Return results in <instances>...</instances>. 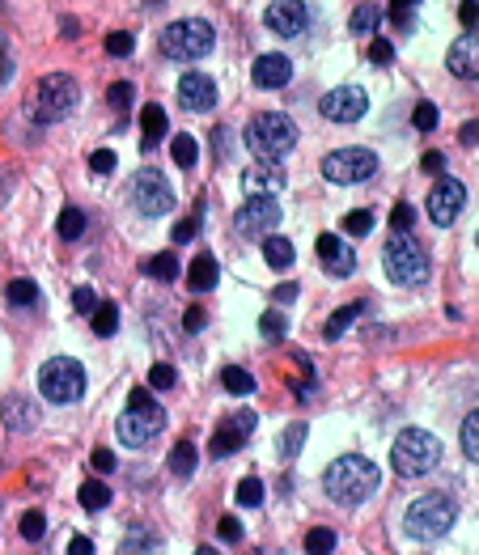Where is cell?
Segmentation results:
<instances>
[{"instance_id": "6da1fadb", "label": "cell", "mask_w": 479, "mask_h": 555, "mask_svg": "<svg viewBox=\"0 0 479 555\" xmlns=\"http://www.w3.org/2000/svg\"><path fill=\"white\" fill-rule=\"evenodd\" d=\"M323 488H327V496L335 500V505H361V500H369L378 488V467L361 454H344L327 467Z\"/></svg>"}, {"instance_id": "7a4b0ae2", "label": "cell", "mask_w": 479, "mask_h": 555, "mask_svg": "<svg viewBox=\"0 0 479 555\" xmlns=\"http://www.w3.org/2000/svg\"><path fill=\"white\" fill-rule=\"evenodd\" d=\"M246 145H251V153L259 161L276 166V161H285L297 149V123L280 111H263L246 123Z\"/></svg>"}, {"instance_id": "3957f363", "label": "cell", "mask_w": 479, "mask_h": 555, "mask_svg": "<svg viewBox=\"0 0 479 555\" xmlns=\"http://www.w3.org/2000/svg\"><path fill=\"white\" fill-rule=\"evenodd\" d=\"M166 428V411L157 407V399H153V390L149 386H136L132 395H128V411L119 416V424H115V433H119V441L123 445H149L157 433Z\"/></svg>"}, {"instance_id": "277c9868", "label": "cell", "mask_w": 479, "mask_h": 555, "mask_svg": "<svg viewBox=\"0 0 479 555\" xmlns=\"http://www.w3.org/2000/svg\"><path fill=\"white\" fill-rule=\"evenodd\" d=\"M454 517H458L454 500L441 496V492H429V496H420V500L407 505L403 530H407V539H416V543H433V539H441V534L454 526Z\"/></svg>"}, {"instance_id": "5b68a950", "label": "cell", "mask_w": 479, "mask_h": 555, "mask_svg": "<svg viewBox=\"0 0 479 555\" xmlns=\"http://www.w3.org/2000/svg\"><path fill=\"white\" fill-rule=\"evenodd\" d=\"M390 462H395V471L403 479H420L441 462V441L433 433H424V428H403L395 437V450H390Z\"/></svg>"}, {"instance_id": "8992f818", "label": "cell", "mask_w": 479, "mask_h": 555, "mask_svg": "<svg viewBox=\"0 0 479 555\" xmlns=\"http://www.w3.org/2000/svg\"><path fill=\"white\" fill-rule=\"evenodd\" d=\"M212 43H217V34H212L208 22H200V17H183V22H170L166 34H162V56L166 60H204Z\"/></svg>"}, {"instance_id": "52a82bcc", "label": "cell", "mask_w": 479, "mask_h": 555, "mask_svg": "<svg viewBox=\"0 0 479 555\" xmlns=\"http://www.w3.org/2000/svg\"><path fill=\"white\" fill-rule=\"evenodd\" d=\"M382 263H386V276L395 284H420L429 276V255H424V246L407 234V229H399V234L386 242Z\"/></svg>"}, {"instance_id": "ba28073f", "label": "cell", "mask_w": 479, "mask_h": 555, "mask_svg": "<svg viewBox=\"0 0 479 555\" xmlns=\"http://www.w3.org/2000/svg\"><path fill=\"white\" fill-rule=\"evenodd\" d=\"M39 390L51 403H77L85 395V369L73 356H51L39 369Z\"/></svg>"}, {"instance_id": "9c48e42d", "label": "cell", "mask_w": 479, "mask_h": 555, "mask_svg": "<svg viewBox=\"0 0 479 555\" xmlns=\"http://www.w3.org/2000/svg\"><path fill=\"white\" fill-rule=\"evenodd\" d=\"M81 102V89L73 77L51 73L39 81V94H34V119L39 123H60L64 115H73V106Z\"/></svg>"}, {"instance_id": "30bf717a", "label": "cell", "mask_w": 479, "mask_h": 555, "mask_svg": "<svg viewBox=\"0 0 479 555\" xmlns=\"http://www.w3.org/2000/svg\"><path fill=\"white\" fill-rule=\"evenodd\" d=\"M378 174V157L369 149H335L323 157V178L327 183H340V187H352V183H365V178Z\"/></svg>"}, {"instance_id": "8fae6325", "label": "cell", "mask_w": 479, "mask_h": 555, "mask_svg": "<svg viewBox=\"0 0 479 555\" xmlns=\"http://www.w3.org/2000/svg\"><path fill=\"white\" fill-rule=\"evenodd\" d=\"M132 204L145 212V217H162V212L174 208V191L157 170H140L132 178Z\"/></svg>"}, {"instance_id": "7c38bea8", "label": "cell", "mask_w": 479, "mask_h": 555, "mask_svg": "<svg viewBox=\"0 0 479 555\" xmlns=\"http://www.w3.org/2000/svg\"><path fill=\"white\" fill-rule=\"evenodd\" d=\"M276 225H280V204L272 195H251L234 217V229L242 238H263V234H272Z\"/></svg>"}, {"instance_id": "4fadbf2b", "label": "cell", "mask_w": 479, "mask_h": 555, "mask_svg": "<svg viewBox=\"0 0 479 555\" xmlns=\"http://www.w3.org/2000/svg\"><path fill=\"white\" fill-rule=\"evenodd\" d=\"M318 111H323V119H331V123H357L369 111V94L361 85H340V89H331V94H323Z\"/></svg>"}, {"instance_id": "5bb4252c", "label": "cell", "mask_w": 479, "mask_h": 555, "mask_svg": "<svg viewBox=\"0 0 479 555\" xmlns=\"http://www.w3.org/2000/svg\"><path fill=\"white\" fill-rule=\"evenodd\" d=\"M463 208H467V187L458 183V178H437V187L429 195V217H433V225H454Z\"/></svg>"}, {"instance_id": "9a60e30c", "label": "cell", "mask_w": 479, "mask_h": 555, "mask_svg": "<svg viewBox=\"0 0 479 555\" xmlns=\"http://www.w3.org/2000/svg\"><path fill=\"white\" fill-rule=\"evenodd\" d=\"M263 22H268V30L280 34V39H297L310 22V9H306V0H272Z\"/></svg>"}, {"instance_id": "2e32d148", "label": "cell", "mask_w": 479, "mask_h": 555, "mask_svg": "<svg viewBox=\"0 0 479 555\" xmlns=\"http://www.w3.org/2000/svg\"><path fill=\"white\" fill-rule=\"evenodd\" d=\"M255 424H259V416H255V411H238V416H234V424L217 428V437H212L208 454H212V458H229V454H238L242 445H246V437L255 433Z\"/></svg>"}, {"instance_id": "e0dca14e", "label": "cell", "mask_w": 479, "mask_h": 555, "mask_svg": "<svg viewBox=\"0 0 479 555\" xmlns=\"http://www.w3.org/2000/svg\"><path fill=\"white\" fill-rule=\"evenodd\" d=\"M179 102L187 106V111L204 115V111H212V106H217V85H212L208 73H183V81H179Z\"/></svg>"}, {"instance_id": "ac0fdd59", "label": "cell", "mask_w": 479, "mask_h": 555, "mask_svg": "<svg viewBox=\"0 0 479 555\" xmlns=\"http://www.w3.org/2000/svg\"><path fill=\"white\" fill-rule=\"evenodd\" d=\"M318 259L331 276H352L357 272V255H352V246L335 234H318Z\"/></svg>"}, {"instance_id": "d6986e66", "label": "cell", "mask_w": 479, "mask_h": 555, "mask_svg": "<svg viewBox=\"0 0 479 555\" xmlns=\"http://www.w3.org/2000/svg\"><path fill=\"white\" fill-rule=\"evenodd\" d=\"M251 73H255L259 89H285L293 77V64H289V56H259Z\"/></svg>"}, {"instance_id": "ffe728a7", "label": "cell", "mask_w": 479, "mask_h": 555, "mask_svg": "<svg viewBox=\"0 0 479 555\" xmlns=\"http://www.w3.org/2000/svg\"><path fill=\"white\" fill-rule=\"evenodd\" d=\"M280 187H285V174H280L276 166H255L242 174V191L246 195H276Z\"/></svg>"}, {"instance_id": "44dd1931", "label": "cell", "mask_w": 479, "mask_h": 555, "mask_svg": "<svg viewBox=\"0 0 479 555\" xmlns=\"http://www.w3.org/2000/svg\"><path fill=\"white\" fill-rule=\"evenodd\" d=\"M446 68L454 77H463V81H475V34H467V39H458L450 47V56H446Z\"/></svg>"}, {"instance_id": "7402d4cb", "label": "cell", "mask_w": 479, "mask_h": 555, "mask_svg": "<svg viewBox=\"0 0 479 555\" xmlns=\"http://www.w3.org/2000/svg\"><path fill=\"white\" fill-rule=\"evenodd\" d=\"M0 420H5L13 433H30V428H34V407L22 395H9L5 403H0Z\"/></svg>"}, {"instance_id": "603a6c76", "label": "cell", "mask_w": 479, "mask_h": 555, "mask_svg": "<svg viewBox=\"0 0 479 555\" xmlns=\"http://www.w3.org/2000/svg\"><path fill=\"white\" fill-rule=\"evenodd\" d=\"M217 276H221V267H217V259L212 255H195V263H191V276H187V284L195 293H208V289H217Z\"/></svg>"}, {"instance_id": "cb8c5ba5", "label": "cell", "mask_w": 479, "mask_h": 555, "mask_svg": "<svg viewBox=\"0 0 479 555\" xmlns=\"http://www.w3.org/2000/svg\"><path fill=\"white\" fill-rule=\"evenodd\" d=\"M140 132H145V149L162 145L166 140V111L162 106H145V111H140Z\"/></svg>"}, {"instance_id": "d4e9b609", "label": "cell", "mask_w": 479, "mask_h": 555, "mask_svg": "<svg viewBox=\"0 0 479 555\" xmlns=\"http://www.w3.org/2000/svg\"><path fill=\"white\" fill-rule=\"evenodd\" d=\"M293 242L289 238H280V234H263V259H268L272 267H280V272H285V267H293Z\"/></svg>"}, {"instance_id": "484cf974", "label": "cell", "mask_w": 479, "mask_h": 555, "mask_svg": "<svg viewBox=\"0 0 479 555\" xmlns=\"http://www.w3.org/2000/svg\"><path fill=\"white\" fill-rule=\"evenodd\" d=\"M361 314H365V301H352V306H344L340 314H331V318H327L323 335H327V339H340V335H344V331H348V327H352V322H357Z\"/></svg>"}, {"instance_id": "4316f807", "label": "cell", "mask_w": 479, "mask_h": 555, "mask_svg": "<svg viewBox=\"0 0 479 555\" xmlns=\"http://www.w3.org/2000/svg\"><path fill=\"white\" fill-rule=\"evenodd\" d=\"M77 500H81V509H90V513H98V509H106V505H111V488H106L102 479H90V483H81V492H77Z\"/></svg>"}, {"instance_id": "83f0119b", "label": "cell", "mask_w": 479, "mask_h": 555, "mask_svg": "<svg viewBox=\"0 0 479 555\" xmlns=\"http://www.w3.org/2000/svg\"><path fill=\"white\" fill-rule=\"evenodd\" d=\"M170 157H174V166H183V170H191L195 166V157H200V145H195V136H174L170 140Z\"/></svg>"}, {"instance_id": "f1b7e54d", "label": "cell", "mask_w": 479, "mask_h": 555, "mask_svg": "<svg viewBox=\"0 0 479 555\" xmlns=\"http://www.w3.org/2000/svg\"><path fill=\"white\" fill-rule=\"evenodd\" d=\"M56 229H60L64 242H77V238L85 234V212H81V208H64L60 221H56Z\"/></svg>"}, {"instance_id": "f546056e", "label": "cell", "mask_w": 479, "mask_h": 555, "mask_svg": "<svg viewBox=\"0 0 479 555\" xmlns=\"http://www.w3.org/2000/svg\"><path fill=\"white\" fill-rule=\"evenodd\" d=\"M145 272H149L153 280H162V284H170L174 276H179V259H174L170 250H162V255H153V259L145 263Z\"/></svg>"}, {"instance_id": "4dcf8cb0", "label": "cell", "mask_w": 479, "mask_h": 555, "mask_svg": "<svg viewBox=\"0 0 479 555\" xmlns=\"http://www.w3.org/2000/svg\"><path fill=\"white\" fill-rule=\"evenodd\" d=\"M221 386L229 390V395H255V378L246 369H234V365L221 373Z\"/></svg>"}, {"instance_id": "1f68e13d", "label": "cell", "mask_w": 479, "mask_h": 555, "mask_svg": "<svg viewBox=\"0 0 479 555\" xmlns=\"http://www.w3.org/2000/svg\"><path fill=\"white\" fill-rule=\"evenodd\" d=\"M170 471L179 475V479H187V475L195 471V445H191V441H179V445H174V454H170Z\"/></svg>"}, {"instance_id": "d6a6232c", "label": "cell", "mask_w": 479, "mask_h": 555, "mask_svg": "<svg viewBox=\"0 0 479 555\" xmlns=\"http://www.w3.org/2000/svg\"><path fill=\"white\" fill-rule=\"evenodd\" d=\"M378 22H382V9L378 5H361L357 13H352V34H369V39H374Z\"/></svg>"}, {"instance_id": "836d02e7", "label": "cell", "mask_w": 479, "mask_h": 555, "mask_svg": "<svg viewBox=\"0 0 479 555\" xmlns=\"http://www.w3.org/2000/svg\"><path fill=\"white\" fill-rule=\"evenodd\" d=\"M259 331H263V339H272V344H280V339L289 335V318L280 314V310H268L259 318Z\"/></svg>"}, {"instance_id": "e575fe53", "label": "cell", "mask_w": 479, "mask_h": 555, "mask_svg": "<svg viewBox=\"0 0 479 555\" xmlns=\"http://www.w3.org/2000/svg\"><path fill=\"white\" fill-rule=\"evenodd\" d=\"M5 297H9V306H34L39 301V289H34V280H13L9 289H5Z\"/></svg>"}, {"instance_id": "d590c367", "label": "cell", "mask_w": 479, "mask_h": 555, "mask_svg": "<svg viewBox=\"0 0 479 555\" xmlns=\"http://www.w3.org/2000/svg\"><path fill=\"white\" fill-rule=\"evenodd\" d=\"M94 331L98 335H115L119 331V306H111V301L94 306Z\"/></svg>"}, {"instance_id": "8d00e7d4", "label": "cell", "mask_w": 479, "mask_h": 555, "mask_svg": "<svg viewBox=\"0 0 479 555\" xmlns=\"http://www.w3.org/2000/svg\"><path fill=\"white\" fill-rule=\"evenodd\" d=\"M238 505H242V509H255V505H263V479L246 475V479L238 483Z\"/></svg>"}, {"instance_id": "74e56055", "label": "cell", "mask_w": 479, "mask_h": 555, "mask_svg": "<svg viewBox=\"0 0 479 555\" xmlns=\"http://www.w3.org/2000/svg\"><path fill=\"white\" fill-rule=\"evenodd\" d=\"M369 229H374V212H369V208L348 212V217H344V234H348V238H365Z\"/></svg>"}, {"instance_id": "f35d334b", "label": "cell", "mask_w": 479, "mask_h": 555, "mask_svg": "<svg viewBox=\"0 0 479 555\" xmlns=\"http://www.w3.org/2000/svg\"><path fill=\"white\" fill-rule=\"evenodd\" d=\"M306 551H310V555H327V551H335V530L314 526V530L306 534Z\"/></svg>"}, {"instance_id": "ab89813d", "label": "cell", "mask_w": 479, "mask_h": 555, "mask_svg": "<svg viewBox=\"0 0 479 555\" xmlns=\"http://www.w3.org/2000/svg\"><path fill=\"white\" fill-rule=\"evenodd\" d=\"M463 454L471 462H479V411H471V416L463 420Z\"/></svg>"}, {"instance_id": "60d3db41", "label": "cell", "mask_w": 479, "mask_h": 555, "mask_svg": "<svg viewBox=\"0 0 479 555\" xmlns=\"http://www.w3.org/2000/svg\"><path fill=\"white\" fill-rule=\"evenodd\" d=\"M301 445H306V424H289V428H285V437H280V454L293 458V454L301 450Z\"/></svg>"}, {"instance_id": "b9f144b4", "label": "cell", "mask_w": 479, "mask_h": 555, "mask_svg": "<svg viewBox=\"0 0 479 555\" xmlns=\"http://www.w3.org/2000/svg\"><path fill=\"white\" fill-rule=\"evenodd\" d=\"M416 5H420V0H395V5H390V22H395L399 30H412Z\"/></svg>"}, {"instance_id": "7bdbcfd3", "label": "cell", "mask_w": 479, "mask_h": 555, "mask_svg": "<svg viewBox=\"0 0 479 555\" xmlns=\"http://www.w3.org/2000/svg\"><path fill=\"white\" fill-rule=\"evenodd\" d=\"M132 47H136V39L128 30H115V34H106V51H111L115 60H123V56H132Z\"/></svg>"}, {"instance_id": "ee69618b", "label": "cell", "mask_w": 479, "mask_h": 555, "mask_svg": "<svg viewBox=\"0 0 479 555\" xmlns=\"http://www.w3.org/2000/svg\"><path fill=\"white\" fill-rule=\"evenodd\" d=\"M106 102H111L115 111H128V106H132V85L128 81H115L111 89H106Z\"/></svg>"}, {"instance_id": "f6af8a7d", "label": "cell", "mask_w": 479, "mask_h": 555, "mask_svg": "<svg viewBox=\"0 0 479 555\" xmlns=\"http://www.w3.org/2000/svg\"><path fill=\"white\" fill-rule=\"evenodd\" d=\"M43 530H47L43 513H26V517H22V539H26V543H39V539H43Z\"/></svg>"}, {"instance_id": "bcb514c9", "label": "cell", "mask_w": 479, "mask_h": 555, "mask_svg": "<svg viewBox=\"0 0 479 555\" xmlns=\"http://www.w3.org/2000/svg\"><path fill=\"white\" fill-rule=\"evenodd\" d=\"M412 123H416L420 132H433V128H437V106H433V102H420L416 115H412Z\"/></svg>"}, {"instance_id": "7dc6e473", "label": "cell", "mask_w": 479, "mask_h": 555, "mask_svg": "<svg viewBox=\"0 0 479 555\" xmlns=\"http://www.w3.org/2000/svg\"><path fill=\"white\" fill-rule=\"evenodd\" d=\"M115 166H119V157L111 149H94V157H90V170L94 174H111Z\"/></svg>"}, {"instance_id": "c3c4849f", "label": "cell", "mask_w": 479, "mask_h": 555, "mask_svg": "<svg viewBox=\"0 0 479 555\" xmlns=\"http://www.w3.org/2000/svg\"><path fill=\"white\" fill-rule=\"evenodd\" d=\"M174 386V369L170 365H153L149 369V390H170Z\"/></svg>"}, {"instance_id": "681fc988", "label": "cell", "mask_w": 479, "mask_h": 555, "mask_svg": "<svg viewBox=\"0 0 479 555\" xmlns=\"http://www.w3.org/2000/svg\"><path fill=\"white\" fill-rule=\"evenodd\" d=\"M157 547V539L149 530H136V534H128V539H123V551H153Z\"/></svg>"}, {"instance_id": "f907efd6", "label": "cell", "mask_w": 479, "mask_h": 555, "mask_svg": "<svg viewBox=\"0 0 479 555\" xmlns=\"http://www.w3.org/2000/svg\"><path fill=\"white\" fill-rule=\"evenodd\" d=\"M412 221H416L412 204H395V212H390V225H395V234H399V229H412Z\"/></svg>"}, {"instance_id": "816d5d0a", "label": "cell", "mask_w": 479, "mask_h": 555, "mask_svg": "<svg viewBox=\"0 0 479 555\" xmlns=\"http://www.w3.org/2000/svg\"><path fill=\"white\" fill-rule=\"evenodd\" d=\"M369 60H374V64H390V60H395V47H390L386 39H374V43H369Z\"/></svg>"}, {"instance_id": "f5cc1de1", "label": "cell", "mask_w": 479, "mask_h": 555, "mask_svg": "<svg viewBox=\"0 0 479 555\" xmlns=\"http://www.w3.org/2000/svg\"><path fill=\"white\" fill-rule=\"evenodd\" d=\"M217 534L225 543H238L242 539V526H238V517H221V526H217Z\"/></svg>"}, {"instance_id": "db71d44e", "label": "cell", "mask_w": 479, "mask_h": 555, "mask_svg": "<svg viewBox=\"0 0 479 555\" xmlns=\"http://www.w3.org/2000/svg\"><path fill=\"white\" fill-rule=\"evenodd\" d=\"M195 234H200V217H191V221H179V225H174V242H191Z\"/></svg>"}, {"instance_id": "11a10c76", "label": "cell", "mask_w": 479, "mask_h": 555, "mask_svg": "<svg viewBox=\"0 0 479 555\" xmlns=\"http://www.w3.org/2000/svg\"><path fill=\"white\" fill-rule=\"evenodd\" d=\"M73 306H77L81 314H94V306H98V297H94V289H77V293H73Z\"/></svg>"}, {"instance_id": "9f6ffc18", "label": "cell", "mask_w": 479, "mask_h": 555, "mask_svg": "<svg viewBox=\"0 0 479 555\" xmlns=\"http://www.w3.org/2000/svg\"><path fill=\"white\" fill-rule=\"evenodd\" d=\"M183 327H187V335H200V331L208 327V314H204V310H187V318H183Z\"/></svg>"}, {"instance_id": "6f0895ef", "label": "cell", "mask_w": 479, "mask_h": 555, "mask_svg": "<svg viewBox=\"0 0 479 555\" xmlns=\"http://www.w3.org/2000/svg\"><path fill=\"white\" fill-rule=\"evenodd\" d=\"M90 462H94V471H98V475H111V471H115V454H111V450H94Z\"/></svg>"}, {"instance_id": "680465c9", "label": "cell", "mask_w": 479, "mask_h": 555, "mask_svg": "<svg viewBox=\"0 0 479 555\" xmlns=\"http://www.w3.org/2000/svg\"><path fill=\"white\" fill-rule=\"evenodd\" d=\"M475 17H479V9H475V0H463V9H458V22H463L471 34H475Z\"/></svg>"}, {"instance_id": "91938a15", "label": "cell", "mask_w": 479, "mask_h": 555, "mask_svg": "<svg viewBox=\"0 0 479 555\" xmlns=\"http://www.w3.org/2000/svg\"><path fill=\"white\" fill-rule=\"evenodd\" d=\"M420 166L429 170V174H441V170H446V157H441V153H424V157H420Z\"/></svg>"}, {"instance_id": "94428289", "label": "cell", "mask_w": 479, "mask_h": 555, "mask_svg": "<svg viewBox=\"0 0 479 555\" xmlns=\"http://www.w3.org/2000/svg\"><path fill=\"white\" fill-rule=\"evenodd\" d=\"M68 551H73V555H90V551H94V543H90V539H85V534H77V539H73V543H68Z\"/></svg>"}, {"instance_id": "6125c7cd", "label": "cell", "mask_w": 479, "mask_h": 555, "mask_svg": "<svg viewBox=\"0 0 479 555\" xmlns=\"http://www.w3.org/2000/svg\"><path fill=\"white\" fill-rule=\"evenodd\" d=\"M297 297V284H280L276 289V301H293Z\"/></svg>"}, {"instance_id": "be15d7a7", "label": "cell", "mask_w": 479, "mask_h": 555, "mask_svg": "<svg viewBox=\"0 0 479 555\" xmlns=\"http://www.w3.org/2000/svg\"><path fill=\"white\" fill-rule=\"evenodd\" d=\"M475 132H479V128H475V119H471V123H467V128H463V132H458V140H463V145H475Z\"/></svg>"}]
</instances>
